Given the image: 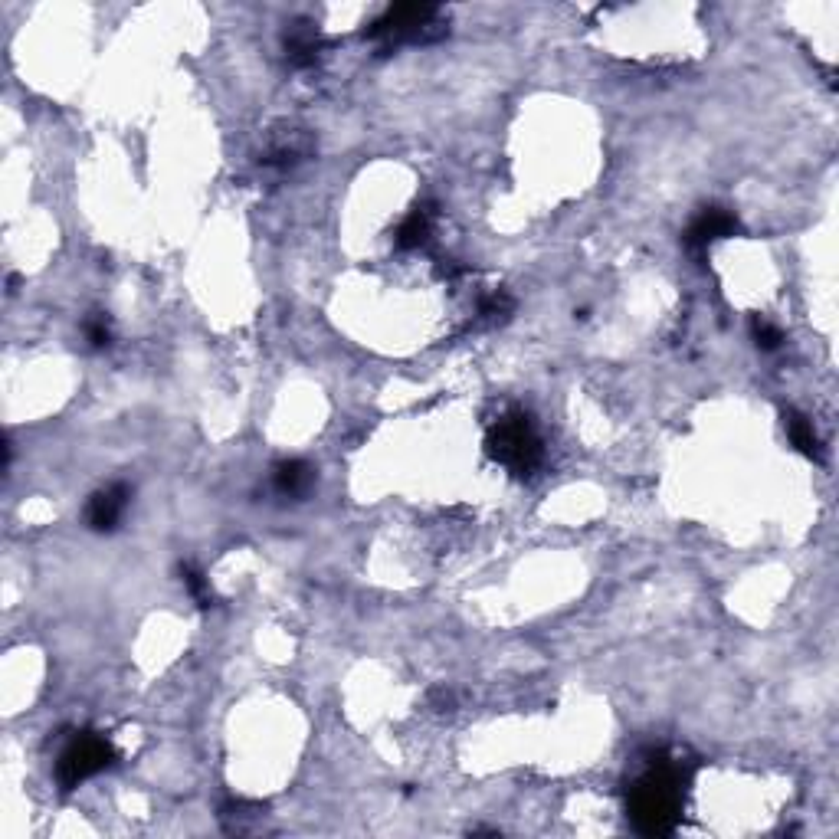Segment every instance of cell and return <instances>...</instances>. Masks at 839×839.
<instances>
[{"instance_id": "obj_1", "label": "cell", "mask_w": 839, "mask_h": 839, "mask_svg": "<svg viewBox=\"0 0 839 839\" xmlns=\"http://www.w3.org/2000/svg\"><path fill=\"white\" fill-rule=\"evenodd\" d=\"M689 774L682 761L666 751H653L646 761V771L636 777L626 797V813L633 826L646 836H666L679 826L682 817V790Z\"/></svg>"}, {"instance_id": "obj_2", "label": "cell", "mask_w": 839, "mask_h": 839, "mask_svg": "<svg viewBox=\"0 0 839 839\" xmlns=\"http://www.w3.org/2000/svg\"><path fill=\"white\" fill-rule=\"evenodd\" d=\"M486 449L495 463H502L512 476H531L541 459H545V446L535 430V423L525 410H508L505 417H499L489 427Z\"/></svg>"}, {"instance_id": "obj_3", "label": "cell", "mask_w": 839, "mask_h": 839, "mask_svg": "<svg viewBox=\"0 0 839 839\" xmlns=\"http://www.w3.org/2000/svg\"><path fill=\"white\" fill-rule=\"evenodd\" d=\"M443 33L446 27H443L440 7H420V4H400L384 10L368 27V37L384 43V50L404 43H430L436 37H443Z\"/></svg>"}, {"instance_id": "obj_4", "label": "cell", "mask_w": 839, "mask_h": 839, "mask_svg": "<svg viewBox=\"0 0 839 839\" xmlns=\"http://www.w3.org/2000/svg\"><path fill=\"white\" fill-rule=\"evenodd\" d=\"M115 764V748L96 731H79V735L69 738V744L63 748L56 761V781L63 790H73L89 777H96L102 771H109Z\"/></svg>"}, {"instance_id": "obj_5", "label": "cell", "mask_w": 839, "mask_h": 839, "mask_svg": "<svg viewBox=\"0 0 839 839\" xmlns=\"http://www.w3.org/2000/svg\"><path fill=\"white\" fill-rule=\"evenodd\" d=\"M128 505H132V489H128L125 482H112V486L99 489L89 499V505H86V525L92 531H99V535H109V531H115L118 525H122Z\"/></svg>"}, {"instance_id": "obj_6", "label": "cell", "mask_w": 839, "mask_h": 839, "mask_svg": "<svg viewBox=\"0 0 839 839\" xmlns=\"http://www.w3.org/2000/svg\"><path fill=\"white\" fill-rule=\"evenodd\" d=\"M738 233V217L731 214L725 207H705L699 217L689 223V230H685V246H689L692 253H705L708 246L725 240V236H735Z\"/></svg>"}, {"instance_id": "obj_7", "label": "cell", "mask_w": 839, "mask_h": 839, "mask_svg": "<svg viewBox=\"0 0 839 839\" xmlns=\"http://www.w3.org/2000/svg\"><path fill=\"white\" fill-rule=\"evenodd\" d=\"M315 486V469L302 459H282L273 469V489L282 499H305Z\"/></svg>"}, {"instance_id": "obj_8", "label": "cell", "mask_w": 839, "mask_h": 839, "mask_svg": "<svg viewBox=\"0 0 839 839\" xmlns=\"http://www.w3.org/2000/svg\"><path fill=\"white\" fill-rule=\"evenodd\" d=\"M784 427H787V436H790V443H794L797 453L813 459V463H823V443H820L817 430H813V423L803 417V413L787 410L784 413Z\"/></svg>"}, {"instance_id": "obj_9", "label": "cell", "mask_w": 839, "mask_h": 839, "mask_svg": "<svg viewBox=\"0 0 839 839\" xmlns=\"http://www.w3.org/2000/svg\"><path fill=\"white\" fill-rule=\"evenodd\" d=\"M312 151V141L305 138L302 132H289L286 138L273 141V145L266 148V155L259 158L266 164V168H295L305 155Z\"/></svg>"}, {"instance_id": "obj_10", "label": "cell", "mask_w": 839, "mask_h": 839, "mask_svg": "<svg viewBox=\"0 0 839 839\" xmlns=\"http://www.w3.org/2000/svg\"><path fill=\"white\" fill-rule=\"evenodd\" d=\"M318 50H322V40H318V30L312 23H292L286 30V53L295 66H312Z\"/></svg>"}, {"instance_id": "obj_11", "label": "cell", "mask_w": 839, "mask_h": 839, "mask_svg": "<svg viewBox=\"0 0 839 839\" xmlns=\"http://www.w3.org/2000/svg\"><path fill=\"white\" fill-rule=\"evenodd\" d=\"M430 217H433V210H427V207L410 210V214L404 217V223L397 227L400 250H420V246L430 240Z\"/></svg>"}, {"instance_id": "obj_12", "label": "cell", "mask_w": 839, "mask_h": 839, "mask_svg": "<svg viewBox=\"0 0 839 839\" xmlns=\"http://www.w3.org/2000/svg\"><path fill=\"white\" fill-rule=\"evenodd\" d=\"M181 581L187 587V594H191L200 607H210L214 604V590H210V581L204 577V571L194 564H181Z\"/></svg>"}, {"instance_id": "obj_13", "label": "cell", "mask_w": 839, "mask_h": 839, "mask_svg": "<svg viewBox=\"0 0 839 839\" xmlns=\"http://www.w3.org/2000/svg\"><path fill=\"white\" fill-rule=\"evenodd\" d=\"M82 335H86L89 348H96V351L109 348V345H112V325H109V318H105L102 312L89 315L86 322H82Z\"/></svg>"}, {"instance_id": "obj_14", "label": "cell", "mask_w": 839, "mask_h": 839, "mask_svg": "<svg viewBox=\"0 0 839 839\" xmlns=\"http://www.w3.org/2000/svg\"><path fill=\"white\" fill-rule=\"evenodd\" d=\"M751 335H754V345H758L761 351H777L784 345V332L774 322H767V318H754Z\"/></svg>"}, {"instance_id": "obj_15", "label": "cell", "mask_w": 839, "mask_h": 839, "mask_svg": "<svg viewBox=\"0 0 839 839\" xmlns=\"http://www.w3.org/2000/svg\"><path fill=\"white\" fill-rule=\"evenodd\" d=\"M512 309H515V302L508 299L505 292H495V295H489V299H482L479 315L486 318V322H499V318H505Z\"/></svg>"}]
</instances>
